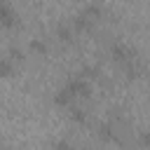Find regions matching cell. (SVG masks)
<instances>
[{
  "label": "cell",
  "mask_w": 150,
  "mask_h": 150,
  "mask_svg": "<svg viewBox=\"0 0 150 150\" xmlns=\"http://www.w3.org/2000/svg\"><path fill=\"white\" fill-rule=\"evenodd\" d=\"M66 91L73 96V101H77V98H89V96H91V82L84 80L80 73H75V75L68 77V82H66Z\"/></svg>",
  "instance_id": "obj_1"
},
{
  "label": "cell",
  "mask_w": 150,
  "mask_h": 150,
  "mask_svg": "<svg viewBox=\"0 0 150 150\" xmlns=\"http://www.w3.org/2000/svg\"><path fill=\"white\" fill-rule=\"evenodd\" d=\"M110 56H112V61L120 63L122 68L138 59V56H136V49H134L131 45H127V42H112V47H110Z\"/></svg>",
  "instance_id": "obj_2"
},
{
  "label": "cell",
  "mask_w": 150,
  "mask_h": 150,
  "mask_svg": "<svg viewBox=\"0 0 150 150\" xmlns=\"http://www.w3.org/2000/svg\"><path fill=\"white\" fill-rule=\"evenodd\" d=\"M14 26H19V14L14 5L0 0V28H14Z\"/></svg>",
  "instance_id": "obj_3"
},
{
  "label": "cell",
  "mask_w": 150,
  "mask_h": 150,
  "mask_svg": "<svg viewBox=\"0 0 150 150\" xmlns=\"http://www.w3.org/2000/svg\"><path fill=\"white\" fill-rule=\"evenodd\" d=\"M54 103H56L59 108H73V103H75V101H73V96L66 91V87H61V89L54 94Z\"/></svg>",
  "instance_id": "obj_4"
},
{
  "label": "cell",
  "mask_w": 150,
  "mask_h": 150,
  "mask_svg": "<svg viewBox=\"0 0 150 150\" xmlns=\"http://www.w3.org/2000/svg\"><path fill=\"white\" fill-rule=\"evenodd\" d=\"M54 33H56V38H59L61 42H70V40L75 38V30H73V26H70V23H59Z\"/></svg>",
  "instance_id": "obj_5"
},
{
  "label": "cell",
  "mask_w": 150,
  "mask_h": 150,
  "mask_svg": "<svg viewBox=\"0 0 150 150\" xmlns=\"http://www.w3.org/2000/svg\"><path fill=\"white\" fill-rule=\"evenodd\" d=\"M14 70H16V63L5 54V56H0V77H12L14 75Z\"/></svg>",
  "instance_id": "obj_6"
},
{
  "label": "cell",
  "mask_w": 150,
  "mask_h": 150,
  "mask_svg": "<svg viewBox=\"0 0 150 150\" xmlns=\"http://www.w3.org/2000/svg\"><path fill=\"white\" fill-rule=\"evenodd\" d=\"M98 138H101V141H105V143H110V141H117V136H115V129H112V124H108V122L98 124Z\"/></svg>",
  "instance_id": "obj_7"
},
{
  "label": "cell",
  "mask_w": 150,
  "mask_h": 150,
  "mask_svg": "<svg viewBox=\"0 0 150 150\" xmlns=\"http://www.w3.org/2000/svg\"><path fill=\"white\" fill-rule=\"evenodd\" d=\"M30 52H33V54L45 56V54L49 52V47H47V42H45L42 38H38V40H30Z\"/></svg>",
  "instance_id": "obj_8"
},
{
  "label": "cell",
  "mask_w": 150,
  "mask_h": 150,
  "mask_svg": "<svg viewBox=\"0 0 150 150\" xmlns=\"http://www.w3.org/2000/svg\"><path fill=\"white\" fill-rule=\"evenodd\" d=\"M70 120L77 122V124H87L89 117H87V112H84L82 108H75V105H73V108H70Z\"/></svg>",
  "instance_id": "obj_9"
},
{
  "label": "cell",
  "mask_w": 150,
  "mask_h": 150,
  "mask_svg": "<svg viewBox=\"0 0 150 150\" xmlns=\"http://www.w3.org/2000/svg\"><path fill=\"white\" fill-rule=\"evenodd\" d=\"M7 56L16 63V61H21V59H23V52H21L19 47H14V45H12V47H9V52H7Z\"/></svg>",
  "instance_id": "obj_10"
},
{
  "label": "cell",
  "mask_w": 150,
  "mask_h": 150,
  "mask_svg": "<svg viewBox=\"0 0 150 150\" xmlns=\"http://www.w3.org/2000/svg\"><path fill=\"white\" fill-rule=\"evenodd\" d=\"M138 143H141L143 148H150V129H143V131L138 134Z\"/></svg>",
  "instance_id": "obj_11"
},
{
  "label": "cell",
  "mask_w": 150,
  "mask_h": 150,
  "mask_svg": "<svg viewBox=\"0 0 150 150\" xmlns=\"http://www.w3.org/2000/svg\"><path fill=\"white\" fill-rule=\"evenodd\" d=\"M54 150H75V145H70L68 141H59L54 143Z\"/></svg>",
  "instance_id": "obj_12"
}]
</instances>
